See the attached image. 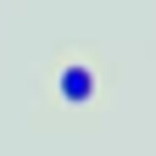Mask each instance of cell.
<instances>
[{
  "mask_svg": "<svg viewBox=\"0 0 156 156\" xmlns=\"http://www.w3.org/2000/svg\"><path fill=\"white\" fill-rule=\"evenodd\" d=\"M101 95V78H95L89 62H62L56 67V101L62 106H89Z\"/></svg>",
  "mask_w": 156,
  "mask_h": 156,
  "instance_id": "6da1fadb",
  "label": "cell"
}]
</instances>
